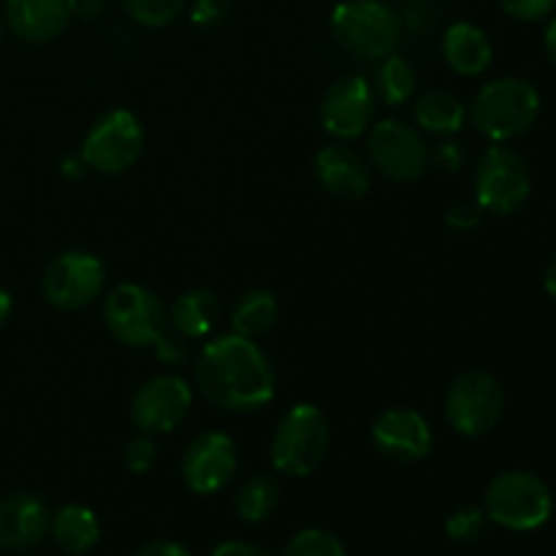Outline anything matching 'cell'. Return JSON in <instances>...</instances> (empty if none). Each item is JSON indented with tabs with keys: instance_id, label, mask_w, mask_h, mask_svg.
<instances>
[{
	"instance_id": "6da1fadb",
	"label": "cell",
	"mask_w": 556,
	"mask_h": 556,
	"mask_svg": "<svg viewBox=\"0 0 556 556\" xmlns=\"http://www.w3.org/2000/svg\"><path fill=\"white\" fill-rule=\"evenodd\" d=\"M201 394L228 413H255L277 394V375L255 340L239 334L215 337L193 364Z\"/></svg>"
},
{
	"instance_id": "7a4b0ae2",
	"label": "cell",
	"mask_w": 556,
	"mask_h": 556,
	"mask_svg": "<svg viewBox=\"0 0 556 556\" xmlns=\"http://www.w3.org/2000/svg\"><path fill=\"white\" fill-rule=\"evenodd\" d=\"M103 320L106 329L117 342L128 348H155L161 362L179 364L185 362L182 337H177L168 326V313L157 293L139 282H123L112 288L103 299Z\"/></svg>"
},
{
	"instance_id": "3957f363",
	"label": "cell",
	"mask_w": 556,
	"mask_h": 556,
	"mask_svg": "<svg viewBox=\"0 0 556 556\" xmlns=\"http://www.w3.org/2000/svg\"><path fill=\"white\" fill-rule=\"evenodd\" d=\"M541 114V92L519 76H503L476 92L470 106L472 125L492 144H508L535 125Z\"/></svg>"
},
{
	"instance_id": "277c9868",
	"label": "cell",
	"mask_w": 556,
	"mask_h": 556,
	"mask_svg": "<svg viewBox=\"0 0 556 556\" xmlns=\"http://www.w3.org/2000/svg\"><path fill=\"white\" fill-rule=\"evenodd\" d=\"M329 443V421L320 407L299 402L277 421L269 443V462L280 476L307 478L326 462Z\"/></svg>"
},
{
	"instance_id": "5b68a950",
	"label": "cell",
	"mask_w": 556,
	"mask_h": 556,
	"mask_svg": "<svg viewBox=\"0 0 556 556\" xmlns=\"http://www.w3.org/2000/svg\"><path fill=\"white\" fill-rule=\"evenodd\" d=\"M483 514L510 532L541 530L554 514L552 486L530 470H505L489 481Z\"/></svg>"
},
{
	"instance_id": "8992f818",
	"label": "cell",
	"mask_w": 556,
	"mask_h": 556,
	"mask_svg": "<svg viewBox=\"0 0 556 556\" xmlns=\"http://www.w3.org/2000/svg\"><path fill=\"white\" fill-rule=\"evenodd\" d=\"M331 36L351 54L383 60L400 47L402 20L383 0H342L331 11Z\"/></svg>"
},
{
	"instance_id": "52a82bcc",
	"label": "cell",
	"mask_w": 556,
	"mask_h": 556,
	"mask_svg": "<svg viewBox=\"0 0 556 556\" xmlns=\"http://www.w3.org/2000/svg\"><path fill=\"white\" fill-rule=\"evenodd\" d=\"M144 152V128L128 109L101 114L81 141V161L87 172L117 177L134 168Z\"/></svg>"
},
{
	"instance_id": "ba28073f",
	"label": "cell",
	"mask_w": 556,
	"mask_h": 556,
	"mask_svg": "<svg viewBox=\"0 0 556 556\" xmlns=\"http://www.w3.org/2000/svg\"><path fill=\"white\" fill-rule=\"evenodd\" d=\"M476 201L492 215H514L530 201L532 174L525 157L505 144H492L476 163Z\"/></svg>"
},
{
	"instance_id": "9c48e42d",
	"label": "cell",
	"mask_w": 556,
	"mask_h": 556,
	"mask_svg": "<svg viewBox=\"0 0 556 556\" xmlns=\"http://www.w3.org/2000/svg\"><path fill=\"white\" fill-rule=\"evenodd\" d=\"M505 416V389L494 375L470 369L451 383L445 394V418L462 438H483Z\"/></svg>"
},
{
	"instance_id": "30bf717a",
	"label": "cell",
	"mask_w": 556,
	"mask_h": 556,
	"mask_svg": "<svg viewBox=\"0 0 556 556\" xmlns=\"http://www.w3.org/2000/svg\"><path fill=\"white\" fill-rule=\"evenodd\" d=\"M369 166L391 182H416L429 168V147L416 128L402 119H380L367 130Z\"/></svg>"
},
{
	"instance_id": "8fae6325",
	"label": "cell",
	"mask_w": 556,
	"mask_h": 556,
	"mask_svg": "<svg viewBox=\"0 0 556 556\" xmlns=\"http://www.w3.org/2000/svg\"><path fill=\"white\" fill-rule=\"evenodd\" d=\"M106 282V266L87 250L60 253L41 277V293L54 309L74 313L96 302Z\"/></svg>"
},
{
	"instance_id": "7c38bea8",
	"label": "cell",
	"mask_w": 556,
	"mask_h": 556,
	"mask_svg": "<svg viewBox=\"0 0 556 556\" xmlns=\"http://www.w3.org/2000/svg\"><path fill=\"white\" fill-rule=\"evenodd\" d=\"M193 389L179 375H155L139 386L130 402V421L144 434H168L188 418Z\"/></svg>"
},
{
	"instance_id": "4fadbf2b",
	"label": "cell",
	"mask_w": 556,
	"mask_h": 556,
	"mask_svg": "<svg viewBox=\"0 0 556 556\" xmlns=\"http://www.w3.org/2000/svg\"><path fill=\"white\" fill-rule=\"evenodd\" d=\"M239 454L233 438L226 432H201L185 445L182 459H179V472H182L185 486L193 494H217L231 483L237 472Z\"/></svg>"
},
{
	"instance_id": "5bb4252c",
	"label": "cell",
	"mask_w": 556,
	"mask_h": 556,
	"mask_svg": "<svg viewBox=\"0 0 556 556\" xmlns=\"http://www.w3.org/2000/svg\"><path fill=\"white\" fill-rule=\"evenodd\" d=\"M378 96L364 76H342L320 101V125L340 141L362 139L375 123Z\"/></svg>"
},
{
	"instance_id": "9a60e30c",
	"label": "cell",
	"mask_w": 556,
	"mask_h": 556,
	"mask_svg": "<svg viewBox=\"0 0 556 556\" xmlns=\"http://www.w3.org/2000/svg\"><path fill=\"white\" fill-rule=\"evenodd\" d=\"M369 440L380 456L400 462V465H410V462H421L424 456H429L434 438L432 427L421 413L410 410V407H391L375 418Z\"/></svg>"
},
{
	"instance_id": "2e32d148",
	"label": "cell",
	"mask_w": 556,
	"mask_h": 556,
	"mask_svg": "<svg viewBox=\"0 0 556 556\" xmlns=\"http://www.w3.org/2000/svg\"><path fill=\"white\" fill-rule=\"evenodd\" d=\"M52 510L38 494L11 492L0 497V552H27L49 535Z\"/></svg>"
},
{
	"instance_id": "e0dca14e",
	"label": "cell",
	"mask_w": 556,
	"mask_h": 556,
	"mask_svg": "<svg viewBox=\"0 0 556 556\" xmlns=\"http://www.w3.org/2000/svg\"><path fill=\"white\" fill-rule=\"evenodd\" d=\"M320 188L342 201H358L372 190V166L345 144H326L313 161Z\"/></svg>"
},
{
	"instance_id": "ac0fdd59",
	"label": "cell",
	"mask_w": 556,
	"mask_h": 556,
	"mask_svg": "<svg viewBox=\"0 0 556 556\" xmlns=\"http://www.w3.org/2000/svg\"><path fill=\"white\" fill-rule=\"evenodd\" d=\"M5 25L27 43H49L68 30L76 0H5Z\"/></svg>"
},
{
	"instance_id": "d6986e66",
	"label": "cell",
	"mask_w": 556,
	"mask_h": 556,
	"mask_svg": "<svg viewBox=\"0 0 556 556\" xmlns=\"http://www.w3.org/2000/svg\"><path fill=\"white\" fill-rule=\"evenodd\" d=\"M443 58L459 76H481L494 60L492 38L472 22H454L443 33Z\"/></svg>"
},
{
	"instance_id": "ffe728a7",
	"label": "cell",
	"mask_w": 556,
	"mask_h": 556,
	"mask_svg": "<svg viewBox=\"0 0 556 556\" xmlns=\"http://www.w3.org/2000/svg\"><path fill=\"white\" fill-rule=\"evenodd\" d=\"M217 315H220V304L215 293L206 288H190L179 293L168 307V326L182 340H204L215 329Z\"/></svg>"
},
{
	"instance_id": "44dd1931",
	"label": "cell",
	"mask_w": 556,
	"mask_h": 556,
	"mask_svg": "<svg viewBox=\"0 0 556 556\" xmlns=\"http://www.w3.org/2000/svg\"><path fill=\"white\" fill-rule=\"evenodd\" d=\"M52 532L54 543L63 548L65 554L71 556H81L98 546L101 541V525H98V516L92 514L87 505L79 503H68L52 514Z\"/></svg>"
},
{
	"instance_id": "7402d4cb",
	"label": "cell",
	"mask_w": 556,
	"mask_h": 556,
	"mask_svg": "<svg viewBox=\"0 0 556 556\" xmlns=\"http://www.w3.org/2000/svg\"><path fill=\"white\" fill-rule=\"evenodd\" d=\"M280 304L269 288H248L231 307V334L258 340L277 324Z\"/></svg>"
},
{
	"instance_id": "603a6c76",
	"label": "cell",
	"mask_w": 556,
	"mask_h": 556,
	"mask_svg": "<svg viewBox=\"0 0 556 556\" xmlns=\"http://www.w3.org/2000/svg\"><path fill=\"white\" fill-rule=\"evenodd\" d=\"M413 119L418 128L432 136H454L465 128L467 109L454 92L429 90L413 103Z\"/></svg>"
},
{
	"instance_id": "cb8c5ba5",
	"label": "cell",
	"mask_w": 556,
	"mask_h": 556,
	"mask_svg": "<svg viewBox=\"0 0 556 556\" xmlns=\"http://www.w3.org/2000/svg\"><path fill=\"white\" fill-rule=\"evenodd\" d=\"M280 505V483L271 476H253L237 489V497H233V510L242 521L248 525H261V521L269 519L271 514Z\"/></svg>"
},
{
	"instance_id": "d4e9b609",
	"label": "cell",
	"mask_w": 556,
	"mask_h": 556,
	"mask_svg": "<svg viewBox=\"0 0 556 556\" xmlns=\"http://www.w3.org/2000/svg\"><path fill=\"white\" fill-rule=\"evenodd\" d=\"M372 90L389 106H402V103L410 101L413 92H416V68L410 65V60L396 52L386 54L378 65V74H375Z\"/></svg>"
},
{
	"instance_id": "484cf974",
	"label": "cell",
	"mask_w": 556,
	"mask_h": 556,
	"mask_svg": "<svg viewBox=\"0 0 556 556\" xmlns=\"http://www.w3.org/2000/svg\"><path fill=\"white\" fill-rule=\"evenodd\" d=\"M119 3L136 25L161 30V27L174 25L182 16L190 0H119Z\"/></svg>"
},
{
	"instance_id": "4316f807",
	"label": "cell",
	"mask_w": 556,
	"mask_h": 556,
	"mask_svg": "<svg viewBox=\"0 0 556 556\" xmlns=\"http://www.w3.org/2000/svg\"><path fill=\"white\" fill-rule=\"evenodd\" d=\"M282 556H348L340 538L320 527L296 532L282 548Z\"/></svg>"
},
{
	"instance_id": "83f0119b",
	"label": "cell",
	"mask_w": 556,
	"mask_h": 556,
	"mask_svg": "<svg viewBox=\"0 0 556 556\" xmlns=\"http://www.w3.org/2000/svg\"><path fill=\"white\" fill-rule=\"evenodd\" d=\"M483 530H486V514L476 505H462L445 519V535L456 543L478 541Z\"/></svg>"
},
{
	"instance_id": "f1b7e54d",
	"label": "cell",
	"mask_w": 556,
	"mask_h": 556,
	"mask_svg": "<svg viewBox=\"0 0 556 556\" xmlns=\"http://www.w3.org/2000/svg\"><path fill=\"white\" fill-rule=\"evenodd\" d=\"M155 462H157V443L152 440V434L139 432L136 438L128 440V445H125V465H128L130 472L144 476V472H150L152 467H155Z\"/></svg>"
},
{
	"instance_id": "f546056e",
	"label": "cell",
	"mask_w": 556,
	"mask_h": 556,
	"mask_svg": "<svg viewBox=\"0 0 556 556\" xmlns=\"http://www.w3.org/2000/svg\"><path fill=\"white\" fill-rule=\"evenodd\" d=\"M500 9L519 22H541L556 14V0H497Z\"/></svg>"
},
{
	"instance_id": "4dcf8cb0",
	"label": "cell",
	"mask_w": 556,
	"mask_h": 556,
	"mask_svg": "<svg viewBox=\"0 0 556 556\" xmlns=\"http://www.w3.org/2000/svg\"><path fill=\"white\" fill-rule=\"evenodd\" d=\"M231 11V0H193L190 3V20L199 27H217L226 22Z\"/></svg>"
},
{
	"instance_id": "1f68e13d",
	"label": "cell",
	"mask_w": 556,
	"mask_h": 556,
	"mask_svg": "<svg viewBox=\"0 0 556 556\" xmlns=\"http://www.w3.org/2000/svg\"><path fill=\"white\" fill-rule=\"evenodd\" d=\"M481 215L483 210L478 206V201H459V204H454L448 210L445 223L451 228H456V231H470V228H476L481 223Z\"/></svg>"
},
{
	"instance_id": "d6a6232c",
	"label": "cell",
	"mask_w": 556,
	"mask_h": 556,
	"mask_svg": "<svg viewBox=\"0 0 556 556\" xmlns=\"http://www.w3.org/2000/svg\"><path fill=\"white\" fill-rule=\"evenodd\" d=\"M429 161H434V166L443 172H459L465 166V147L456 141H443L434 147V152H429Z\"/></svg>"
},
{
	"instance_id": "836d02e7",
	"label": "cell",
	"mask_w": 556,
	"mask_h": 556,
	"mask_svg": "<svg viewBox=\"0 0 556 556\" xmlns=\"http://www.w3.org/2000/svg\"><path fill=\"white\" fill-rule=\"evenodd\" d=\"M210 556H271L264 546L250 541H226L212 548Z\"/></svg>"
},
{
	"instance_id": "e575fe53",
	"label": "cell",
	"mask_w": 556,
	"mask_h": 556,
	"mask_svg": "<svg viewBox=\"0 0 556 556\" xmlns=\"http://www.w3.org/2000/svg\"><path fill=\"white\" fill-rule=\"evenodd\" d=\"M134 556H190V552L177 541H150L136 548Z\"/></svg>"
},
{
	"instance_id": "d590c367",
	"label": "cell",
	"mask_w": 556,
	"mask_h": 556,
	"mask_svg": "<svg viewBox=\"0 0 556 556\" xmlns=\"http://www.w3.org/2000/svg\"><path fill=\"white\" fill-rule=\"evenodd\" d=\"M87 166L85 161H81V155H68L63 157V163H60V174H63L65 179H81L85 177Z\"/></svg>"
},
{
	"instance_id": "8d00e7d4",
	"label": "cell",
	"mask_w": 556,
	"mask_h": 556,
	"mask_svg": "<svg viewBox=\"0 0 556 556\" xmlns=\"http://www.w3.org/2000/svg\"><path fill=\"white\" fill-rule=\"evenodd\" d=\"M76 14L85 20H96L103 14V0H76Z\"/></svg>"
},
{
	"instance_id": "74e56055",
	"label": "cell",
	"mask_w": 556,
	"mask_h": 556,
	"mask_svg": "<svg viewBox=\"0 0 556 556\" xmlns=\"http://www.w3.org/2000/svg\"><path fill=\"white\" fill-rule=\"evenodd\" d=\"M11 313H14V296H11L9 288L0 286V329H3L5 320L11 318Z\"/></svg>"
},
{
	"instance_id": "f35d334b",
	"label": "cell",
	"mask_w": 556,
	"mask_h": 556,
	"mask_svg": "<svg viewBox=\"0 0 556 556\" xmlns=\"http://www.w3.org/2000/svg\"><path fill=\"white\" fill-rule=\"evenodd\" d=\"M543 43H546V54H548V60H552V65L556 68V14L552 16V22H548L546 36H543Z\"/></svg>"
},
{
	"instance_id": "ab89813d",
	"label": "cell",
	"mask_w": 556,
	"mask_h": 556,
	"mask_svg": "<svg viewBox=\"0 0 556 556\" xmlns=\"http://www.w3.org/2000/svg\"><path fill=\"white\" fill-rule=\"evenodd\" d=\"M543 288L548 291V296L556 299V255L552 258V264L546 266V275H543Z\"/></svg>"
},
{
	"instance_id": "60d3db41",
	"label": "cell",
	"mask_w": 556,
	"mask_h": 556,
	"mask_svg": "<svg viewBox=\"0 0 556 556\" xmlns=\"http://www.w3.org/2000/svg\"><path fill=\"white\" fill-rule=\"evenodd\" d=\"M0 38H3V20H0Z\"/></svg>"
},
{
	"instance_id": "b9f144b4",
	"label": "cell",
	"mask_w": 556,
	"mask_h": 556,
	"mask_svg": "<svg viewBox=\"0 0 556 556\" xmlns=\"http://www.w3.org/2000/svg\"><path fill=\"white\" fill-rule=\"evenodd\" d=\"M407 3H410V0H407Z\"/></svg>"
}]
</instances>
